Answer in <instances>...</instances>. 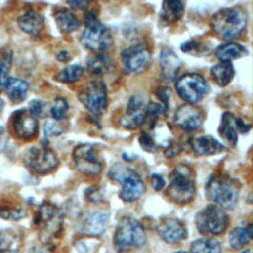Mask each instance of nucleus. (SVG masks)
Masks as SVG:
<instances>
[{
	"label": "nucleus",
	"instance_id": "obj_45",
	"mask_svg": "<svg viewBox=\"0 0 253 253\" xmlns=\"http://www.w3.org/2000/svg\"><path fill=\"white\" fill-rule=\"evenodd\" d=\"M5 129L3 128L2 126H0V151L4 148L5 146Z\"/></svg>",
	"mask_w": 253,
	"mask_h": 253
},
{
	"label": "nucleus",
	"instance_id": "obj_11",
	"mask_svg": "<svg viewBox=\"0 0 253 253\" xmlns=\"http://www.w3.org/2000/svg\"><path fill=\"white\" fill-rule=\"evenodd\" d=\"M73 160L77 170L85 175H99L103 170V161L94 145L82 143L73 150Z\"/></svg>",
	"mask_w": 253,
	"mask_h": 253
},
{
	"label": "nucleus",
	"instance_id": "obj_29",
	"mask_svg": "<svg viewBox=\"0 0 253 253\" xmlns=\"http://www.w3.org/2000/svg\"><path fill=\"white\" fill-rule=\"evenodd\" d=\"M13 62V51L10 47L0 49V92H2L9 80V72Z\"/></svg>",
	"mask_w": 253,
	"mask_h": 253
},
{
	"label": "nucleus",
	"instance_id": "obj_37",
	"mask_svg": "<svg viewBox=\"0 0 253 253\" xmlns=\"http://www.w3.org/2000/svg\"><path fill=\"white\" fill-rule=\"evenodd\" d=\"M29 112L35 118H42L45 113V103L41 100H33L29 104Z\"/></svg>",
	"mask_w": 253,
	"mask_h": 253
},
{
	"label": "nucleus",
	"instance_id": "obj_39",
	"mask_svg": "<svg viewBox=\"0 0 253 253\" xmlns=\"http://www.w3.org/2000/svg\"><path fill=\"white\" fill-rule=\"evenodd\" d=\"M15 242V237L12 233L8 231L0 232V251L9 250L12 244Z\"/></svg>",
	"mask_w": 253,
	"mask_h": 253
},
{
	"label": "nucleus",
	"instance_id": "obj_42",
	"mask_svg": "<svg viewBox=\"0 0 253 253\" xmlns=\"http://www.w3.org/2000/svg\"><path fill=\"white\" fill-rule=\"evenodd\" d=\"M67 4L73 9H86L89 2L83 0H74V1H67Z\"/></svg>",
	"mask_w": 253,
	"mask_h": 253
},
{
	"label": "nucleus",
	"instance_id": "obj_40",
	"mask_svg": "<svg viewBox=\"0 0 253 253\" xmlns=\"http://www.w3.org/2000/svg\"><path fill=\"white\" fill-rule=\"evenodd\" d=\"M150 181H151V186L155 191H160L165 186V180L159 174H152Z\"/></svg>",
	"mask_w": 253,
	"mask_h": 253
},
{
	"label": "nucleus",
	"instance_id": "obj_3",
	"mask_svg": "<svg viewBox=\"0 0 253 253\" xmlns=\"http://www.w3.org/2000/svg\"><path fill=\"white\" fill-rule=\"evenodd\" d=\"M195 194L194 171L187 165H178L170 174L166 195L172 202L184 205L191 202Z\"/></svg>",
	"mask_w": 253,
	"mask_h": 253
},
{
	"label": "nucleus",
	"instance_id": "obj_33",
	"mask_svg": "<svg viewBox=\"0 0 253 253\" xmlns=\"http://www.w3.org/2000/svg\"><path fill=\"white\" fill-rule=\"evenodd\" d=\"M181 50L185 53H190L194 56H200L209 53V46L201 42L189 40L181 44Z\"/></svg>",
	"mask_w": 253,
	"mask_h": 253
},
{
	"label": "nucleus",
	"instance_id": "obj_30",
	"mask_svg": "<svg viewBox=\"0 0 253 253\" xmlns=\"http://www.w3.org/2000/svg\"><path fill=\"white\" fill-rule=\"evenodd\" d=\"M191 253H221V246L214 238H200L192 242Z\"/></svg>",
	"mask_w": 253,
	"mask_h": 253
},
{
	"label": "nucleus",
	"instance_id": "obj_9",
	"mask_svg": "<svg viewBox=\"0 0 253 253\" xmlns=\"http://www.w3.org/2000/svg\"><path fill=\"white\" fill-rule=\"evenodd\" d=\"M23 160L26 167L37 174L48 173L58 165L56 154L45 145L30 147L24 154Z\"/></svg>",
	"mask_w": 253,
	"mask_h": 253
},
{
	"label": "nucleus",
	"instance_id": "obj_10",
	"mask_svg": "<svg viewBox=\"0 0 253 253\" xmlns=\"http://www.w3.org/2000/svg\"><path fill=\"white\" fill-rule=\"evenodd\" d=\"M85 108L94 116H101L108 107L107 89L103 81L94 79L78 95Z\"/></svg>",
	"mask_w": 253,
	"mask_h": 253
},
{
	"label": "nucleus",
	"instance_id": "obj_36",
	"mask_svg": "<svg viewBox=\"0 0 253 253\" xmlns=\"http://www.w3.org/2000/svg\"><path fill=\"white\" fill-rule=\"evenodd\" d=\"M140 147L146 152H155L157 150V144L154 141V138L150 133L141 132L138 138Z\"/></svg>",
	"mask_w": 253,
	"mask_h": 253
},
{
	"label": "nucleus",
	"instance_id": "obj_14",
	"mask_svg": "<svg viewBox=\"0 0 253 253\" xmlns=\"http://www.w3.org/2000/svg\"><path fill=\"white\" fill-rule=\"evenodd\" d=\"M36 223L43 231V234L50 236L61 228V214L59 210L52 204L43 203L38 211Z\"/></svg>",
	"mask_w": 253,
	"mask_h": 253
},
{
	"label": "nucleus",
	"instance_id": "obj_34",
	"mask_svg": "<svg viewBox=\"0 0 253 253\" xmlns=\"http://www.w3.org/2000/svg\"><path fill=\"white\" fill-rule=\"evenodd\" d=\"M68 103L63 98H56L50 108V114L55 121H61L66 118L68 111Z\"/></svg>",
	"mask_w": 253,
	"mask_h": 253
},
{
	"label": "nucleus",
	"instance_id": "obj_6",
	"mask_svg": "<svg viewBox=\"0 0 253 253\" xmlns=\"http://www.w3.org/2000/svg\"><path fill=\"white\" fill-rule=\"evenodd\" d=\"M110 178L114 181H119L122 185L120 198L125 202H133L138 200L145 192V184L140 176L123 165L114 166L110 170Z\"/></svg>",
	"mask_w": 253,
	"mask_h": 253
},
{
	"label": "nucleus",
	"instance_id": "obj_44",
	"mask_svg": "<svg viewBox=\"0 0 253 253\" xmlns=\"http://www.w3.org/2000/svg\"><path fill=\"white\" fill-rule=\"evenodd\" d=\"M56 58H57L59 61L67 62V61L70 60L71 55H70L66 50H61V51H59V52L56 54Z\"/></svg>",
	"mask_w": 253,
	"mask_h": 253
},
{
	"label": "nucleus",
	"instance_id": "obj_18",
	"mask_svg": "<svg viewBox=\"0 0 253 253\" xmlns=\"http://www.w3.org/2000/svg\"><path fill=\"white\" fill-rule=\"evenodd\" d=\"M109 222V214L101 211H88L81 220L80 230L89 236H98L105 232Z\"/></svg>",
	"mask_w": 253,
	"mask_h": 253
},
{
	"label": "nucleus",
	"instance_id": "obj_15",
	"mask_svg": "<svg viewBox=\"0 0 253 253\" xmlns=\"http://www.w3.org/2000/svg\"><path fill=\"white\" fill-rule=\"evenodd\" d=\"M174 122L185 131H194L203 125L204 113L200 108L194 105L184 104L176 110Z\"/></svg>",
	"mask_w": 253,
	"mask_h": 253
},
{
	"label": "nucleus",
	"instance_id": "obj_48",
	"mask_svg": "<svg viewBox=\"0 0 253 253\" xmlns=\"http://www.w3.org/2000/svg\"><path fill=\"white\" fill-rule=\"evenodd\" d=\"M175 253H187V252H184V251H178V252H175Z\"/></svg>",
	"mask_w": 253,
	"mask_h": 253
},
{
	"label": "nucleus",
	"instance_id": "obj_46",
	"mask_svg": "<svg viewBox=\"0 0 253 253\" xmlns=\"http://www.w3.org/2000/svg\"><path fill=\"white\" fill-rule=\"evenodd\" d=\"M3 108H4V102H3V100L0 98V113H1V111L3 110Z\"/></svg>",
	"mask_w": 253,
	"mask_h": 253
},
{
	"label": "nucleus",
	"instance_id": "obj_5",
	"mask_svg": "<svg viewBox=\"0 0 253 253\" xmlns=\"http://www.w3.org/2000/svg\"><path fill=\"white\" fill-rule=\"evenodd\" d=\"M206 196L222 209H232L237 203L236 183L225 175H212L206 185Z\"/></svg>",
	"mask_w": 253,
	"mask_h": 253
},
{
	"label": "nucleus",
	"instance_id": "obj_43",
	"mask_svg": "<svg viewBox=\"0 0 253 253\" xmlns=\"http://www.w3.org/2000/svg\"><path fill=\"white\" fill-rule=\"evenodd\" d=\"M87 192H88V194H86V196H87L88 200L93 201V202H97V201L101 200V195H100V193H99L98 190H96V189H94V190L88 189ZM87 192H86V193H87Z\"/></svg>",
	"mask_w": 253,
	"mask_h": 253
},
{
	"label": "nucleus",
	"instance_id": "obj_22",
	"mask_svg": "<svg viewBox=\"0 0 253 253\" xmlns=\"http://www.w3.org/2000/svg\"><path fill=\"white\" fill-rule=\"evenodd\" d=\"M18 25L25 33L37 36L44 27V18L42 14L30 10L18 18Z\"/></svg>",
	"mask_w": 253,
	"mask_h": 253
},
{
	"label": "nucleus",
	"instance_id": "obj_2",
	"mask_svg": "<svg viewBox=\"0 0 253 253\" xmlns=\"http://www.w3.org/2000/svg\"><path fill=\"white\" fill-rule=\"evenodd\" d=\"M80 42L86 48L94 52H102L112 45L113 36L109 28L98 19L94 12H86Z\"/></svg>",
	"mask_w": 253,
	"mask_h": 253
},
{
	"label": "nucleus",
	"instance_id": "obj_17",
	"mask_svg": "<svg viewBox=\"0 0 253 253\" xmlns=\"http://www.w3.org/2000/svg\"><path fill=\"white\" fill-rule=\"evenodd\" d=\"M158 235L167 243H177L187 237L185 224L175 217L162 218L156 227Z\"/></svg>",
	"mask_w": 253,
	"mask_h": 253
},
{
	"label": "nucleus",
	"instance_id": "obj_27",
	"mask_svg": "<svg viewBox=\"0 0 253 253\" xmlns=\"http://www.w3.org/2000/svg\"><path fill=\"white\" fill-rule=\"evenodd\" d=\"M211 74L218 86L224 87L231 82L234 76V67L231 62L220 61L211 68Z\"/></svg>",
	"mask_w": 253,
	"mask_h": 253
},
{
	"label": "nucleus",
	"instance_id": "obj_20",
	"mask_svg": "<svg viewBox=\"0 0 253 253\" xmlns=\"http://www.w3.org/2000/svg\"><path fill=\"white\" fill-rule=\"evenodd\" d=\"M159 64L162 75L167 81H173L176 78L180 68L182 67L181 59L169 47H165L161 50L159 56Z\"/></svg>",
	"mask_w": 253,
	"mask_h": 253
},
{
	"label": "nucleus",
	"instance_id": "obj_16",
	"mask_svg": "<svg viewBox=\"0 0 253 253\" xmlns=\"http://www.w3.org/2000/svg\"><path fill=\"white\" fill-rule=\"evenodd\" d=\"M12 126L15 133L24 139L35 137L39 128L37 119L26 109L18 110L13 114Z\"/></svg>",
	"mask_w": 253,
	"mask_h": 253
},
{
	"label": "nucleus",
	"instance_id": "obj_41",
	"mask_svg": "<svg viewBox=\"0 0 253 253\" xmlns=\"http://www.w3.org/2000/svg\"><path fill=\"white\" fill-rule=\"evenodd\" d=\"M181 149H182V147L179 145V144H177V143H175L174 141H171L166 147H165V152H164V154H165V156H167V157H173V156H176L180 151H181Z\"/></svg>",
	"mask_w": 253,
	"mask_h": 253
},
{
	"label": "nucleus",
	"instance_id": "obj_26",
	"mask_svg": "<svg viewBox=\"0 0 253 253\" xmlns=\"http://www.w3.org/2000/svg\"><path fill=\"white\" fill-rule=\"evenodd\" d=\"M5 90L9 99L14 104H19L23 102L27 97L29 91V83L23 79L11 77L6 84Z\"/></svg>",
	"mask_w": 253,
	"mask_h": 253
},
{
	"label": "nucleus",
	"instance_id": "obj_12",
	"mask_svg": "<svg viewBox=\"0 0 253 253\" xmlns=\"http://www.w3.org/2000/svg\"><path fill=\"white\" fill-rule=\"evenodd\" d=\"M122 60L125 68L128 72L139 74L149 67L151 53L146 44L137 43L126 47L122 52Z\"/></svg>",
	"mask_w": 253,
	"mask_h": 253
},
{
	"label": "nucleus",
	"instance_id": "obj_47",
	"mask_svg": "<svg viewBox=\"0 0 253 253\" xmlns=\"http://www.w3.org/2000/svg\"><path fill=\"white\" fill-rule=\"evenodd\" d=\"M0 253H16L13 250H4V251H0Z\"/></svg>",
	"mask_w": 253,
	"mask_h": 253
},
{
	"label": "nucleus",
	"instance_id": "obj_19",
	"mask_svg": "<svg viewBox=\"0 0 253 253\" xmlns=\"http://www.w3.org/2000/svg\"><path fill=\"white\" fill-rule=\"evenodd\" d=\"M189 144L197 155L202 156L214 155L224 150V146L210 134L194 136L189 140Z\"/></svg>",
	"mask_w": 253,
	"mask_h": 253
},
{
	"label": "nucleus",
	"instance_id": "obj_38",
	"mask_svg": "<svg viewBox=\"0 0 253 253\" xmlns=\"http://www.w3.org/2000/svg\"><path fill=\"white\" fill-rule=\"evenodd\" d=\"M0 216L5 219H13L17 220L25 216V211L20 208L15 209H3L0 211Z\"/></svg>",
	"mask_w": 253,
	"mask_h": 253
},
{
	"label": "nucleus",
	"instance_id": "obj_31",
	"mask_svg": "<svg viewBox=\"0 0 253 253\" xmlns=\"http://www.w3.org/2000/svg\"><path fill=\"white\" fill-rule=\"evenodd\" d=\"M112 65L111 59L104 55V54H98L95 55L87 61V68L90 71V73L95 75H103L107 73Z\"/></svg>",
	"mask_w": 253,
	"mask_h": 253
},
{
	"label": "nucleus",
	"instance_id": "obj_4",
	"mask_svg": "<svg viewBox=\"0 0 253 253\" xmlns=\"http://www.w3.org/2000/svg\"><path fill=\"white\" fill-rule=\"evenodd\" d=\"M146 242V234L142 225L130 216L121 218L114 234V246L117 251L124 252L139 248Z\"/></svg>",
	"mask_w": 253,
	"mask_h": 253
},
{
	"label": "nucleus",
	"instance_id": "obj_7",
	"mask_svg": "<svg viewBox=\"0 0 253 253\" xmlns=\"http://www.w3.org/2000/svg\"><path fill=\"white\" fill-rule=\"evenodd\" d=\"M228 223V214L216 205H208L196 215L197 228L203 234H220L225 231Z\"/></svg>",
	"mask_w": 253,
	"mask_h": 253
},
{
	"label": "nucleus",
	"instance_id": "obj_13",
	"mask_svg": "<svg viewBox=\"0 0 253 253\" xmlns=\"http://www.w3.org/2000/svg\"><path fill=\"white\" fill-rule=\"evenodd\" d=\"M144 99L139 95H133L128 100L126 109L121 118V125L128 129L140 126L147 119V109Z\"/></svg>",
	"mask_w": 253,
	"mask_h": 253
},
{
	"label": "nucleus",
	"instance_id": "obj_23",
	"mask_svg": "<svg viewBox=\"0 0 253 253\" xmlns=\"http://www.w3.org/2000/svg\"><path fill=\"white\" fill-rule=\"evenodd\" d=\"M54 20L61 33H71L80 26V20L67 8L58 9L54 14Z\"/></svg>",
	"mask_w": 253,
	"mask_h": 253
},
{
	"label": "nucleus",
	"instance_id": "obj_49",
	"mask_svg": "<svg viewBox=\"0 0 253 253\" xmlns=\"http://www.w3.org/2000/svg\"><path fill=\"white\" fill-rule=\"evenodd\" d=\"M33 253H40V252H37V251H36V252H33Z\"/></svg>",
	"mask_w": 253,
	"mask_h": 253
},
{
	"label": "nucleus",
	"instance_id": "obj_25",
	"mask_svg": "<svg viewBox=\"0 0 253 253\" xmlns=\"http://www.w3.org/2000/svg\"><path fill=\"white\" fill-rule=\"evenodd\" d=\"M184 4L179 0L164 1L161 6L160 19L163 23L170 25L183 17Z\"/></svg>",
	"mask_w": 253,
	"mask_h": 253
},
{
	"label": "nucleus",
	"instance_id": "obj_1",
	"mask_svg": "<svg viewBox=\"0 0 253 253\" xmlns=\"http://www.w3.org/2000/svg\"><path fill=\"white\" fill-rule=\"evenodd\" d=\"M211 25L219 38L236 39L246 28L247 16L239 8H223L212 15Z\"/></svg>",
	"mask_w": 253,
	"mask_h": 253
},
{
	"label": "nucleus",
	"instance_id": "obj_21",
	"mask_svg": "<svg viewBox=\"0 0 253 253\" xmlns=\"http://www.w3.org/2000/svg\"><path fill=\"white\" fill-rule=\"evenodd\" d=\"M218 133L228 146L234 147L238 140L236 117L229 112L223 113L218 126Z\"/></svg>",
	"mask_w": 253,
	"mask_h": 253
},
{
	"label": "nucleus",
	"instance_id": "obj_28",
	"mask_svg": "<svg viewBox=\"0 0 253 253\" xmlns=\"http://www.w3.org/2000/svg\"><path fill=\"white\" fill-rule=\"evenodd\" d=\"M252 235L253 233L251 224H248L245 227H235L229 233V245L233 249H240L251 240Z\"/></svg>",
	"mask_w": 253,
	"mask_h": 253
},
{
	"label": "nucleus",
	"instance_id": "obj_24",
	"mask_svg": "<svg viewBox=\"0 0 253 253\" xmlns=\"http://www.w3.org/2000/svg\"><path fill=\"white\" fill-rule=\"evenodd\" d=\"M248 54V50L240 43L229 42L219 45L215 50V55L220 61L230 62L233 59L241 58Z\"/></svg>",
	"mask_w": 253,
	"mask_h": 253
},
{
	"label": "nucleus",
	"instance_id": "obj_35",
	"mask_svg": "<svg viewBox=\"0 0 253 253\" xmlns=\"http://www.w3.org/2000/svg\"><path fill=\"white\" fill-rule=\"evenodd\" d=\"M43 132H44L45 137H51V136L59 135L60 133H62L63 127L58 123V121L50 120V121L45 122V124L43 126Z\"/></svg>",
	"mask_w": 253,
	"mask_h": 253
},
{
	"label": "nucleus",
	"instance_id": "obj_32",
	"mask_svg": "<svg viewBox=\"0 0 253 253\" xmlns=\"http://www.w3.org/2000/svg\"><path fill=\"white\" fill-rule=\"evenodd\" d=\"M84 73V69L81 65L73 64L68 65L61 70L57 72L55 75V80L61 82V83H73L77 80H79Z\"/></svg>",
	"mask_w": 253,
	"mask_h": 253
},
{
	"label": "nucleus",
	"instance_id": "obj_8",
	"mask_svg": "<svg viewBox=\"0 0 253 253\" xmlns=\"http://www.w3.org/2000/svg\"><path fill=\"white\" fill-rule=\"evenodd\" d=\"M179 97L186 104L195 105L202 101L209 93L208 82L198 73H186L179 77L175 83Z\"/></svg>",
	"mask_w": 253,
	"mask_h": 253
}]
</instances>
